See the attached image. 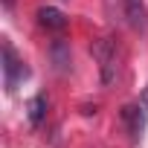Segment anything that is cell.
<instances>
[{
	"instance_id": "cell-1",
	"label": "cell",
	"mask_w": 148,
	"mask_h": 148,
	"mask_svg": "<svg viewBox=\"0 0 148 148\" xmlns=\"http://www.w3.org/2000/svg\"><path fill=\"white\" fill-rule=\"evenodd\" d=\"M90 52H93V58L99 61L102 84H110V82L116 79V73H119V47H116V41H110V38H99V41H93Z\"/></svg>"
},
{
	"instance_id": "cell-2",
	"label": "cell",
	"mask_w": 148,
	"mask_h": 148,
	"mask_svg": "<svg viewBox=\"0 0 148 148\" xmlns=\"http://www.w3.org/2000/svg\"><path fill=\"white\" fill-rule=\"evenodd\" d=\"M0 64H3V84H6V90L12 93L26 76H29V67H26V61L15 52V47L9 44V41H3V52H0Z\"/></svg>"
},
{
	"instance_id": "cell-3",
	"label": "cell",
	"mask_w": 148,
	"mask_h": 148,
	"mask_svg": "<svg viewBox=\"0 0 148 148\" xmlns=\"http://www.w3.org/2000/svg\"><path fill=\"white\" fill-rule=\"evenodd\" d=\"M145 119H148V87H145V93H142L139 102L122 108V122L128 125V131H131L134 139L142 136V131H145Z\"/></svg>"
},
{
	"instance_id": "cell-4",
	"label": "cell",
	"mask_w": 148,
	"mask_h": 148,
	"mask_svg": "<svg viewBox=\"0 0 148 148\" xmlns=\"http://www.w3.org/2000/svg\"><path fill=\"white\" fill-rule=\"evenodd\" d=\"M122 9H125V21L131 23V29L142 32L148 26V9H145V0H122Z\"/></svg>"
},
{
	"instance_id": "cell-5",
	"label": "cell",
	"mask_w": 148,
	"mask_h": 148,
	"mask_svg": "<svg viewBox=\"0 0 148 148\" xmlns=\"http://www.w3.org/2000/svg\"><path fill=\"white\" fill-rule=\"evenodd\" d=\"M38 23H41L44 29H52V32H61V29H67V18H64L58 9H52V6H44V9H38Z\"/></svg>"
},
{
	"instance_id": "cell-6",
	"label": "cell",
	"mask_w": 148,
	"mask_h": 148,
	"mask_svg": "<svg viewBox=\"0 0 148 148\" xmlns=\"http://www.w3.org/2000/svg\"><path fill=\"white\" fill-rule=\"evenodd\" d=\"M26 116H29L32 125H41L44 116H47V99H44V96H32V99L26 102Z\"/></svg>"
}]
</instances>
